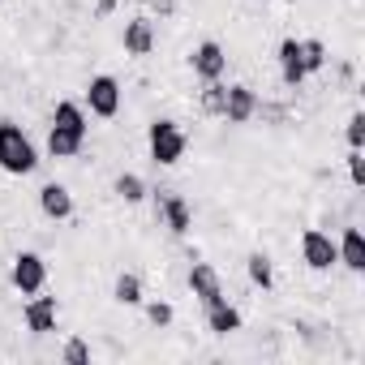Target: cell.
Masks as SVG:
<instances>
[{
	"instance_id": "obj_22",
	"label": "cell",
	"mask_w": 365,
	"mask_h": 365,
	"mask_svg": "<svg viewBox=\"0 0 365 365\" xmlns=\"http://www.w3.org/2000/svg\"><path fill=\"white\" fill-rule=\"evenodd\" d=\"M344 133H348V146H352V150H361V146H365V112H352Z\"/></svg>"
},
{
	"instance_id": "obj_9",
	"label": "cell",
	"mask_w": 365,
	"mask_h": 365,
	"mask_svg": "<svg viewBox=\"0 0 365 365\" xmlns=\"http://www.w3.org/2000/svg\"><path fill=\"white\" fill-rule=\"evenodd\" d=\"M190 292L202 301V305H211V301H220L224 297V284H220V271L211 267V262H194L190 267Z\"/></svg>"
},
{
	"instance_id": "obj_2",
	"label": "cell",
	"mask_w": 365,
	"mask_h": 365,
	"mask_svg": "<svg viewBox=\"0 0 365 365\" xmlns=\"http://www.w3.org/2000/svg\"><path fill=\"white\" fill-rule=\"evenodd\" d=\"M0 168H5L9 176H26L39 168V150L35 142L22 133V125L14 120H0Z\"/></svg>"
},
{
	"instance_id": "obj_8",
	"label": "cell",
	"mask_w": 365,
	"mask_h": 365,
	"mask_svg": "<svg viewBox=\"0 0 365 365\" xmlns=\"http://www.w3.org/2000/svg\"><path fill=\"white\" fill-rule=\"evenodd\" d=\"M258 116V95L250 86H228L224 91V120L228 125H250Z\"/></svg>"
},
{
	"instance_id": "obj_25",
	"label": "cell",
	"mask_w": 365,
	"mask_h": 365,
	"mask_svg": "<svg viewBox=\"0 0 365 365\" xmlns=\"http://www.w3.org/2000/svg\"><path fill=\"white\" fill-rule=\"evenodd\" d=\"M348 176H352V185H356V190L365 185V159H361V150L348 155Z\"/></svg>"
},
{
	"instance_id": "obj_13",
	"label": "cell",
	"mask_w": 365,
	"mask_h": 365,
	"mask_svg": "<svg viewBox=\"0 0 365 365\" xmlns=\"http://www.w3.org/2000/svg\"><path fill=\"white\" fill-rule=\"evenodd\" d=\"M279 78H284V86H301L309 73H305V61H301V39H284L279 43Z\"/></svg>"
},
{
	"instance_id": "obj_12",
	"label": "cell",
	"mask_w": 365,
	"mask_h": 365,
	"mask_svg": "<svg viewBox=\"0 0 365 365\" xmlns=\"http://www.w3.org/2000/svg\"><path fill=\"white\" fill-rule=\"evenodd\" d=\"M39 211L48 215V220H69L73 215V194L65 190V185H56V180H48V185L39 190Z\"/></svg>"
},
{
	"instance_id": "obj_23",
	"label": "cell",
	"mask_w": 365,
	"mask_h": 365,
	"mask_svg": "<svg viewBox=\"0 0 365 365\" xmlns=\"http://www.w3.org/2000/svg\"><path fill=\"white\" fill-rule=\"evenodd\" d=\"M61 356H65V361H69V365H86V361H91V348H86V344H82V339H69V344H65V352H61Z\"/></svg>"
},
{
	"instance_id": "obj_7",
	"label": "cell",
	"mask_w": 365,
	"mask_h": 365,
	"mask_svg": "<svg viewBox=\"0 0 365 365\" xmlns=\"http://www.w3.org/2000/svg\"><path fill=\"white\" fill-rule=\"evenodd\" d=\"M190 65H194V73H198L202 82H220V78H224V69H228V56H224V48H220L215 39H202V43L194 48Z\"/></svg>"
},
{
	"instance_id": "obj_3",
	"label": "cell",
	"mask_w": 365,
	"mask_h": 365,
	"mask_svg": "<svg viewBox=\"0 0 365 365\" xmlns=\"http://www.w3.org/2000/svg\"><path fill=\"white\" fill-rule=\"evenodd\" d=\"M146 146H150V159L159 168H172V163H180V155H185V133H180L176 120H155L146 129Z\"/></svg>"
},
{
	"instance_id": "obj_17",
	"label": "cell",
	"mask_w": 365,
	"mask_h": 365,
	"mask_svg": "<svg viewBox=\"0 0 365 365\" xmlns=\"http://www.w3.org/2000/svg\"><path fill=\"white\" fill-rule=\"evenodd\" d=\"M245 271H250V284H254V288H262V292L275 284V267H271V258H267L262 250L245 258Z\"/></svg>"
},
{
	"instance_id": "obj_16",
	"label": "cell",
	"mask_w": 365,
	"mask_h": 365,
	"mask_svg": "<svg viewBox=\"0 0 365 365\" xmlns=\"http://www.w3.org/2000/svg\"><path fill=\"white\" fill-rule=\"evenodd\" d=\"M150 48H155V26H150V18L125 22V52H129V56H150Z\"/></svg>"
},
{
	"instance_id": "obj_15",
	"label": "cell",
	"mask_w": 365,
	"mask_h": 365,
	"mask_svg": "<svg viewBox=\"0 0 365 365\" xmlns=\"http://www.w3.org/2000/svg\"><path fill=\"white\" fill-rule=\"evenodd\" d=\"M202 309H207V327H211L215 335H232V331H241V309L228 305V297H220V301H211V305H202Z\"/></svg>"
},
{
	"instance_id": "obj_20",
	"label": "cell",
	"mask_w": 365,
	"mask_h": 365,
	"mask_svg": "<svg viewBox=\"0 0 365 365\" xmlns=\"http://www.w3.org/2000/svg\"><path fill=\"white\" fill-rule=\"evenodd\" d=\"M301 61H305V73H318L327 65V48L322 39H301Z\"/></svg>"
},
{
	"instance_id": "obj_5",
	"label": "cell",
	"mask_w": 365,
	"mask_h": 365,
	"mask_svg": "<svg viewBox=\"0 0 365 365\" xmlns=\"http://www.w3.org/2000/svg\"><path fill=\"white\" fill-rule=\"evenodd\" d=\"M86 108H91V116L112 120V116L120 112V82H116L112 73L91 78V82H86Z\"/></svg>"
},
{
	"instance_id": "obj_11",
	"label": "cell",
	"mask_w": 365,
	"mask_h": 365,
	"mask_svg": "<svg viewBox=\"0 0 365 365\" xmlns=\"http://www.w3.org/2000/svg\"><path fill=\"white\" fill-rule=\"evenodd\" d=\"M159 215H163V224H168L176 237H185V232L194 228V211H190V202L180 198V194H163V198H159Z\"/></svg>"
},
{
	"instance_id": "obj_1",
	"label": "cell",
	"mask_w": 365,
	"mask_h": 365,
	"mask_svg": "<svg viewBox=\"0 0 365 365\" xmlns=\"http://www.w3.org/2000/svg\"><path fill=\"white\" fill-rule=\"evenodd\" d=\"M86 146V112L73 99H61L52 112V129H48V155L52 159H73Z\"/></svg>"
},
{
	"instance_id": "obj_10",
	"label": "cell",
	"mask_w": 365,
	"mask_h": 365,
	"mask_svg": "<svg viewBox=\"0 0 365 365\" xmlns=\"http://www.w3.org/2000/svg\"><path fill=\"white\" fill-rule=\"evenodd\" d=\"M56 297H31L26 301V309H22V318H26V327L35 331V335H48V331H56Z\"/></svg>"
},
{
	"instance_id": "obj_24",
	"label": "cell",
	"mask_w": 365,
	"mask_h": 365,
	"mask_svg": "<svg viewBox=\"0 0 365 365\" xmlns=\"http://www.w3.org/2000/svg\"><path fill=\"white\" fill-rule=\"evenodd\" d=\"M146 318H150L155 327H168V322H172V305H168V301H150V305H146Z\"/></svg>"
},
{
	"instance_id": "obj_21",
	"label": "cell",
	"mask_w": 365,
	"mask_h": 365,
	"mask_svg": "<svg viewBox=\"0 0 365 365\" xmlns=\"http://www.w3.org/2000/svg\"><path fill=\"white\" fill-rule=\"evenodd\" d=\"M224 82H207V91H202V108L211 112V116H224Z\"/></svg>"
},
{
	"instance_id": "obj_6",
	"label": "cell",
	"mask_w": 365,
	"mask_h": 365,
	"mask_svg": "<svg viewBox=\"0 0 365 365\" xmlns=\"http://www.w3.org/2000/svg\"><path fill=\"white\" fill-rule=\"evenodd\" d=\"M301 262H305L309 271H331V267L339 262L331 232H322V228H305V232H301Z\"/></svg>"
},
{
	"instance_id": "obj_18",
	"label": "cell",
	"mask_w": 365,
	"mask_h": 365,
	"mask_svg": "<svg viewBox=\"0 0 365 365\" xmlns=\"http://www.w3.org/2000/svg\"><path fill=\"white\" fill-rule=\"evenodd\" d=\"M112 297H116L120 305H142V279H138L133 271H120L116 284H112Z\"/></svg>"
},
{
	"instance_id": "obj_19",
	"label": "cell",
	"mask_w": 365,
	"mask_h": 365,
	"mask_svg": "<svg viewBox=\"0 0 365 365\" xmlns=\"http://www.w3.org/2000/svg\"><path fill=\"white\" fill-rule=\"evenodd\" d=\"M112 190H116V198H125V202L133 207V202H142V198H146V180H142L138 172H120Z\"/></svg>"
},
{
	"instance_id": "obj_4",
	"label": "cell",
	"mask_w": 365,
	"mask_h": 365,
	"mask_svg": "<svg viewBox=\"0 0 365 365\" xmlns=\"http://www.w3.org/2000/svg\"><path fill=\"white\" fill-rule=\"evenodd\" d=\"M9 279H14V288H18L22 297H35V292H43V284H48V262H43V254H35V250H22V254L14 258V271H9Z\"/></svg>"
},
{
	"instance_id": "obj_14",
	"label": "cell",
	"mask_w": 365,
	"mask_h": 365,
	"mask_svg": "<svg viewBox=\"0 0 365 365\" xmlns=\"http://www.w3.org/2000/svg\"><path fill=\"white\" fill-rule=\"evenodd\" d=\"M335 254H339V262L348 267V271H365V237H361V228H344V237L335 241Z\"/></svg>"
}]
</instances>
